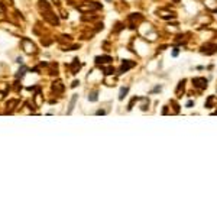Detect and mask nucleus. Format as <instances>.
Here are the masks:
<instances>
[{"instance_id": "obj_6", "label": "nucleus", "mask_w": 217, "mask_h": 217, "mask_svg": "<svg viewBox=\"0 0 217 217\" xmlns=\"http://www.w3.org/2000/svg\"><path fill=\"white\" fill-rule=\"evenodd\" d=\"M88 100H91V101H96L97 100V96H96V93H91L88 96Z\"/></svg>"}, {"instance_id": "obj_5", "label": "nucleus", "mask_w": 217, "mask_h": 217, "mask_svg": "<svg viewBox=\"0 0 217 217\" xmlns=\"http://www.w3.org/2000/svg\"><path fill=\"white\" fill-rule=\"evenodd\" d=\"M127 91H129V88H127V87H124V88H122V90H120V96H119V98H120V100H123V98H124V96L127 94Z\"/></svg>"}, {"instance_id": "obj_4", "label": "nucleus", "mask_w": 217, "mask_h": 217, "mask_svg": "<svg viewBox=\"0 0 217 217\" xmlns=\"http://www.w3.org/2000/svg\"><path fill=\"white\" fill-rule=\"evenodd\" d=\"M96 61H97L98 64H100V62H109V61H111V58L110 57H97Z\"/></svg>"}, {"instance_id": "obj_2", "label": "nucleus", "mask_w": 217, "mask_h": 217, "mask_svg": "<svg viewBox=\"0 0 217 217\" xmlns=\"http://www.w3.org/2000/svg\"><path fill=\"white\" fill-rule=\"evenodd\" d=\"M135 65V62H123V65H122V68H120V71L122 72H124V71H127L130 67Z\"/></svg>"}, {"instance_id": "obj_8", "label": "nucleus", "mask_w": 217, "mask_h": 217, "mask_svg": "<svg viewBox=\"0 0 217 217\" xmlns=\"http://www.w3.org/2000/svg\"><path fill=\"white\" fill-rule=\"evenodd\" d=\"M175 2H180V0H175Z\"/></svg>"}, {"instance_id": "obj_7", "label": "nucleus", "mask_w": 217, "mask_h": 217, "mask_svg": "<svg viewBox=\"0 0 217 217\" xmlns=\"http://www.w3.org/2000/svg\"><path fill=\"white\" fill-rule=\"evenodd\" d=\"M25 71H26V68H25V67H22V70L19 71V74H18V77H22L23 74H25Z\"/></svg>"}, {"instance_id": "obj_9", "label": "nucleus", "mask_w": 217, "mask_h": 217, "mask_svg": "<svg viewBox=\"0 0 217 217\" xmlns=\"http://www.w3.org/2000/svg\"><path fill=\"white\" fill-rule=\"evenodd\" d=\"M109 2H110V0H109Z\"/></svg>"}, {"instance_id": "obj_1", "label": "nucleus", "mask_w": 217, "mask_h": 217, "mask_svg": "<svg viewBox=\"0 0 217 217\" xmlns=\"http://www.w3.org/2000/svg\"><path fill=\"white\" fill-rule=\"evenodd\" d=\"M195 87H198V88H206L207 87V80L206 78H194L193 80Z\"/></svg>"}, {"instance_id": "obj_3", "label": "nucleus", "mask_w": 217, "mask_h": 217, "mask_svg": "<svg viewBox=\"0 0 217 217\" xmlns=\"http://www.w3.org/2000/svg\"><path fill=\"white\" fill-rule=\"evenodd\" d=\"M77 97H78L77 94H74V96H72V100H71V103H70V109H68V113H71V111H72V109H74V106H75Z\"/></svg>"}]
</instances>
